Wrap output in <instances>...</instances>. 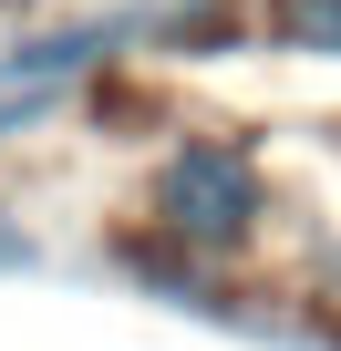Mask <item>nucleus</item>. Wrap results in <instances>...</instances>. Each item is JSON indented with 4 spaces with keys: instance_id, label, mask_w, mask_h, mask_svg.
<instances>
[{
    "instance_id": "nucleus-1",
    "label": "nucleus",
    "mask_w": 341,
    "mask_h": 351,
    "mask_svg": "<svg viewBox=\"0 0 341 351\" xmlns=\"http://www.w3.org/2000/svg\"><path fill=\"white\" fill-rule=\"evenodd\" d=\"M124 217L155 228V238H176L187 258H207L228 279H248L259 248L279 238V176H269L259 134H238V124H176L134 165V207Z\"/></svg>"
},
{
    "instance_id": "nucleus-2",
    "label": "nucleus",
    "mask_w": 341,
    "mask_h": 351,
    "mask_svg": "<svg viewBox=\"0 0 341 351\" xmlns=\"http://www.w3.org/2000/svg\"><path fill=\"white\" fill-rule=\"evenodd\" d=\"M93 269H104L124 300H155V310L207 320V330H238V341H269V310H279V289H259V279H228V269L187 258L176 238L134 228V217H104V238H93Z\"/></svg>"
},
{
    "instance_id": "nucleus-4",
    "label": "nucleus",
    "mask_w": 341,
    "mask_h": 351,
    "mask_svg": "<svg viewBox=\"0 0 341 351\" xmlns=\"http://www.w3.org/2000/svg\"><path fill=\"white\" fill-rule=\"evenodd\" d=\"M42 269H52V238H42L11 197H0V279H42Z\"/></svg>"
},
{
    "instance_id": "nucleus-3",
    "label": "nucleus",
    "mask_w": 341,
    "mask_h": 351,
    "mask_svg": "<svg viewBox=\"0 0 341 351\" xmlns=\"http://www.w3.org/2000/svg\"><path fill=\"white\" fill-rule=\"evenodd\" d=\"M248 21H259V52L341 73V0H248Z\"/></svg>"
}]
</instances>
